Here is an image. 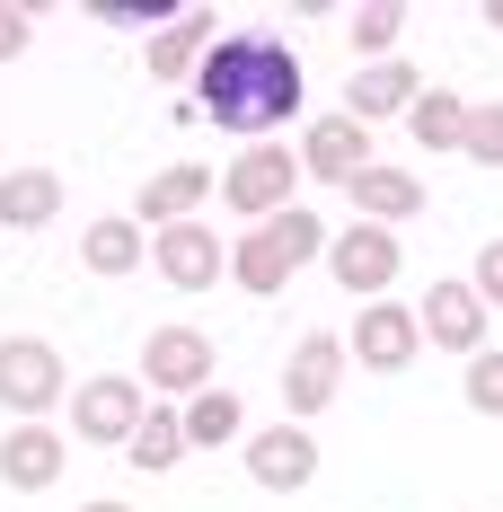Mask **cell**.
<instances>
[{
  "label": "cell",
  "mask_w": 503,
  "mask_h": 512,
  "mask_svg": "<svg viewBox=\"0 0 503 512\" xmlns=\"http://www.w3.org/2000/svg\"><path fill=\"white\" fill-rule=\"evenodd\" d=\"M327 239H336V230H327L318 212H301V204H292V212H274V221H256L248 239L230 248V274L248 283L256 301H274V292H283V283L301 274L309 256H327Z\"/></svg>",
  "instance_id": "7a4b0ae2"
},
{
  "label": "cell",
  "mask_w": 503,
  "mask_h": 512,
  "mask_svg": "<svg viewBox=\"0 0 503 512\" xmlns=\"http://www.w3.org/2000/svg\"><path fill=\"white\" fill-rule=\"evenodd\" d=\"M27 36H36V27H27V9H0V62H18Z\"/></svg>",
  "instance_id": "f1b7e54d"
},
{
  "label": "cell",
  "mask_w": 503,
  "mask_h": 512,
  "mask_svg": "<svg viewBox=\"0 0 503 512\" xmlns=\"http://www.w3.org/2000/svg\"><path fill=\"white\" fill-rule=\"evenodd\" d=\"M459 398L477 415H503V354H477L468 362V380H459Z\"/></svg>",
  "instance_id": "484cf974"
},
{
  "label": "cell",
  "mask_w": 503,
  "mask_h": 512,
  "mask_svg": "<svg viewBox=\"0 0 503 512\" xmlns=\"http://www.w3.org/2000/svg\"><path fill=\"white\" fill-rule=\"evenodd\" d=\"M468 283H477V301L503 309V239H486V248H477V274H468Z\"/></svg>",
  "instance_id": "4316f807"
},
{
  "label": "cell",
  "mask_w": 503,
  "mask_h": 512,
  "mask_svg": "<svg viewBox=\"0 0 503 512\" xmlns=\"http://www.w3.org/2000/svg\"><path fill=\"white\" fill-rule=\"evenodd\" d=\"M62 221V177L53 168H0V230H53Z\"/></svg>",
  "instance_id": "e0dca14e"
},
{
  "label": "cell",
  "mask_w": 503,
  "mask_h": 512,
  "mask_svg": "<svg viewBox=\"0 0 503 512\" xmlns=\"http://www.w3.org/2000/svg\"><path fill=\"white\" fill-rule=\"evenodd\" d=\"M398 265H406V248H398V230H380V221H353V230L327 239V274L345 283L353 301H380L398 283Z\"/></svg>",
  "instance_id": "52a82bcc"
},
{
  "label": "cell",
  "mask_w": 503,
  "mask_h": 512,
  "mask_svg": "<svg viewBox=\"0 0 503 512\" xmlns=\"http://www.w3.org/2000/svg\"><path fill=\"white\" fill-rule=\"evenodd\" d=\"M371 168V124H353V115H318L301 133V177H327V186H353Z\"/></svg>",
  "instance_id": "4fadbf2b"
},
{
  "label": "cell",
  "mask_w": 503,
  "mask_h": 512,
  "mask_svg": "<svg viewBox=\"0 0 503 512\" xmlns=\"http://www.w3.org/2000/svg\"><path fill=\"white\" fill-rule=\"evenodd\" d=\"M212 371H221V362H212V336H203V327H151V336H142V380H151L159 398H203V389H221Z\"/></svg>",
  "instance_id": "5b68a950"
},
{
  "label": "cell",
  "mask_w": 503,
  "mask_h": 512,
  "mask_svg": "<svg viewBox=\"0 0 503 512\" xmlns=\"http://www.w3.org/2000/svg\"><path fill=\"white\" fill-rule=\"evenodd\" d=\"M336 380H345V336H327V327H318V336H301V345H292V362H283V415H292V424H309V415L336 398Z\"/></svg>",
  "instance_id": "30bf717a"
},
{
  "label": "cell",
  "mask_w": 503,
  "mask_h": 512,
  "mask_svg": "<svg viewBox=\"0 0 503 512\" xmlns=\"http://www.w3.org/2000/svg\"><path fill=\"white\" fill-rule=\"evenodd\" d=\"M415 354H424V318L406 301H371L353 318V362H362V371H406Z\"/></svg>",
  "instance_id": "8fae6325"
},
{
  "label": "cell",
  "mask_w": 503,
  "mask_h": 512,
  "mask_svg": "<svg viewBox=\"0 0 503 512\" xmlns=\"http://www.w3.org/2000/svg\"><path fill=\"white\" fill-rule=\"evenodd\" d=\"M89 512H124V504H89Z\"/></svg>",
  "instance_id": "4dcf8cb0"
},
{
  "label": "cell",
  "mask_w": 503,
  "mask_h": 512,
  "mask_svg": "<svg viewBox=\"0 0 503 512\" xmlns=\"http://www.w3.org/2000/svg\"><path fill=\"white\" fill-rule=\"evenodd\" d=\"M89 18H106V27H142V18H177V9H133V0H98Z\"/></svg>",
  "instance_id": "83f0119b"
},
{
  "label": "cell",
  "mask_w": 503,
  "mask_h": 512,
  "mask_svg": "<svg viewBox=\"0 0 503 512\" xmlns=\"http://www.w3.org/2000/svg\"><path fill=\"white\" fill-rule=\"evenodd\" d=\"M406 124H415V151H459V133H468V106H459L451 89H424Z\"/></svg>",
  "instance_id": "603a6c76"
},
{
  "label": "cell",
  "mask_w": 503,
  "mask_h": 512,
  "mask_svg": "<svg viewBox=\"0 0 503 512\" xmlns=\"http://www.w3.org/2000/svg\"><path fill=\"white\" fill-rule=\"evenodd\" d=\"M195 106L221 133H274L283 115H301V53L283 36H221L195 71Z\"/></svg>",
  "instance_id": "6da1fadb"
},
{
  "label": "cell",
  "mask_w": 503,
  "mask_h": 512,
  "mask_svg": "<svg viewBox=\"0 0 503 512\" xmlns=\"http://www.w3.org/2000/svg\"><path fill=\"white\" fill-rule=\"evenodd\" d=\"M406 36V9L398 0H371V9H353V53H371V62H389V45Z\"/></svg>",
  "instance_id": "cb8c5ba5"
},
{
  "label": "cell",
  "mask_w": 503,
  "mask_h": 512,
  "mask_svg": "<svg viewBox=\"0 0 503 512\" xmlns=\"http://www.w3.org/2000/svg\"><path fill=\"white\" fill-rule=\"evenodd\" d=\"M486 18H495V36H503V0H486Z\"/></svg>",
  "instance_id": "f546056e"
},
{
  "label": "cell",
  "mask_w": 503,
  "mask_h": 512,
  "mask_svg": "<svg viewBox=\"0 0 503 512\" xmlns=\"http://www.w3.org/2000/svg\"><path fill=\"white\" fill-rule=\"evenodd\" d=\"M424 345H442V354H486V301H477V283H433L424 292Z\"/></svg>",
  "instance_id": "7c38bea8"
},
{
  "label": "cell",
  "mask_w": 503,
  "mask_h": 512,
  "mask_svg": "<svg viewBox=\"0 0 503 512\" xmlns=\"http://www.w3.org/2000/svg\"><path fill=\"white\" fill-rule=\"evenodd\" d=\"M186 451H195V442H186V407H151V415H142V433L124 442V460L142 468V477H168Z\"/></svg>",
  "instance_id": "ffe728a7"
},
{
  "label": "cell",
  "mask_w": 503,
  "mask_h": 512,
  "mask_svg": "<svg viewBox=\"0 0 503 512\" xmlns=\"http://www.w3.org/2000/svg\"><path fill=\"white\" fill-rule=\"evenodd\" d=\"M459 159H477V168H503V98L468 106V133H459Z\"/></svg>",
  "instance_id": "d4e9b609"
},
{
  "label": "cell",
  "mask_w": 503,
  "mask_h": 512,
  "mask_svg": "<svg viewBox=\"0 0 503 512\" xmlns=\"http://www.w3.org/2000/svg\"><path fill=\"white\" fill-rule=\"evenodd\" d=\"M203 195H212V168H203V159H177V168L142 177V230H177V221H195Z\"/></svg>",
  "instance_id": "2e32d148"
},
{
  "label": "cell",
  "mask_w": 503,
  "mask_h": 512,
  "mask_svg": "<svg viewBox=\"0 0 503 512\" xmlns=\"http://www.w3.org/2000/svg\"><path fill=\"white\" fill-rule=\"evenodd\" d=\"M142 380H133V371H98V380H80V389H71V433H80V442H115V451H124V442H133V433H142Z\"/></svg>",
  "instance_id": "8992f818"
},
{
  "label": "cell",
  "mask_w": 503,
  "mask_h": 512,
  "mask_svg": "<svg viewBox=\"0 0 503 512\" xmlns=\"http://www.w3.org/2000/svg\"><path fill=\"white\" fill-rule=\"evenodd\" d=\"M292 186H301V151H274V142H256L248 159H230V177H221V204L239 212V221H274V212H292Z\"/></svg>",
  "instance_id": "277c9868"
},
{
  "label": "cell",
  "mask_w": 503,
  "mask_h": 512,
  "mask_svg": "<svg viewBox=\"0 0 503 512\" xmlns=\"http://www.w3.org/2000/svg\"><path fill=\"white\" fill-rule=\"evenodd\" d=\"M424 98V80H415V62H362L345 89V115L353 124H380V115H415Z\"/></svg>",
  "instance_id": "9a60e30c"
},
{
  "label": "cell",
  "mask_w": 503,
  "mask_h": 512,
  "mask_svg": "<svg viewBox=\"0 0 503 512\" xmlns=\"http://www.w3.org/2000/svg\"><path fill=\"white\" fill-rule=\"evenodd\" d=\"M212 45H221V36H212V9H177V18L151 36V71L159 80H195Z\"/></svg>",
  "instance_id": "d6986e66"
},
{
  "label": "cell",
  "mask_w": 503,
  "mask_h": 512,
  "mask_svg": "<svg viewBox=\"0 0 503 512\" xmlns=\"http://www.w3.org/2000/svg\"><path fill=\"white\" fill-rule=\"evenodd\" d=\"M62 389H71V371H62V354L45 336H0V407L18 424H45V407Z\"/></svg>",
  "instance_id": "3957f363"
},
{
  "label": "cell",
  "mask_w": 503,
  "mask_h": 512,
  "mask_svg": "<svg viewBox=\"0 0 503 512\" xmlns=\"http://www.w3.org/2000/svg\"><path fill=\"white\" fill-rule=\"evenodd\" d=\"M71 460V442L53 433V424H18V433H0V486L9 495H45L53 477Z\"/></svg>",
  "instance_id": "5bb4252c"
},
{
  "label": "cell",
  "mask_w": 503,
  "mask_h": 512,
  "mask_svg": "<svg viewBox=\"0 0 503 512\" xmlns=\"http://www.w3.org/2000/svg\"><path fill=\"white\" fill-rule=\"evenodd\" d=\"M80 265L89 274H133L142 265V221H89L80 230Z\"/></svg>",
  "instance_id": "7402d4cb"
},
{
  "label": "cell",
  "mask_w": 503,
  "mask_h": 512,
  "mask_svg": "<svg viewBox=\"0 0 503 512\" xmlns=\"http://www.w3.org/2000/svg\"><path fill=\"white\" fill-rule=\"evenodd\" d=\"M345 195H353V212H362V221H380V230H398V221H415V212H424V186H415L406 168H380V159L353 177Z\"/></svg>",
  "instance_id": "ac0fdd59"
},
{
  "label": "cell",
  "mask_w": 503,
  "mask_h": 512,
  "mask_svg": "<svg viewBox=\"0 0 503 512\" xmlns=\"http://www.w3.org/2000/svg\"><path fill=\"white\" fill-rule=\"evenodd\" d=\"M248 477L265 486V495H301L309 477H318V442H309V424L274 415L265 433H248Z\"/></svg>",
  "instance_id": "9c48e42d"
},
{
  "label": "cell",
  "mask_w": 503,
  "mask_h": 512,
  "mask_svg": "<svg viewBox=\"0 0 503 512\" xmlns=\"http://www.w3.org/2000/svg\"><path fill=\"white\" fill-rule=\"evenodd\" d=\"M239 433H248L239 389H203V398H186V442H195V451H221V442H239Z\"/></svg>",
  "instance_id": "44dd1931"
},
{
  "label": "cell",
  "mask_w": 503,
  "mask_h": 512,
  "mask_svg": "<svg viewBox=\"0 0 503 512\" xmlns=\"http://www.w3.org/2000/svg\"><path fill=\"white\" fill-rule=\"evenodd\" d=\"M151 265L168 292H212L230 274V248L212 239V221H177V230H151Z\"/></svg>",
  "instance_id": "ba28073f"
}]
</instances>
